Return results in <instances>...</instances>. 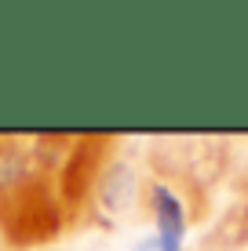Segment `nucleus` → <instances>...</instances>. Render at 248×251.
Returning a JSON list of instances; mask_svg holds the SVG:
<instances>
[{"label": "nucleus", "instance_id": "nucleus-1", "mask_svg": "<svg viewBox=\"0 0 248 251\" xmlns=\"http://www.w3.org/2000/svg\"><path fill=\"white\" fill-rule=\"evenodd\" d=\"M73 135H0V240L26 251L66 229L62 175Z\"/></svg>", "mask_w": 248, "mask_h": 251}, {"label": "nucleus", "instance_id": "nucleus-2", "mask_svg": "<svg viewBox=\"0 0 248 251\" xmlns=\"http://www.w3.org/2000/svg\"><path fill=\"white\" fill-rule=\"evenodd\" d=\"M117 146V142H113ZM110 146L106 160L99 164L95 171V182H91V197H88V215H95L99 222H117L121 215H128L135 204H142V178L139 168L128 153L113 150Z\"/></svg>", "mask_w": 248, "mask_h": 251}, {"label": "nucleus", "instance_id": "nucleus-3", "mask_svg": "<svg viewBox=\"0 0 248 251\" xmlns=\"http://www.w3.org/2000/svg\"><path fill=\"white\" fill-rule=\"evenodd\" d=\"M142 211L150 219V233H157L168 248L175 251H186V237H190V226H193V204L183 189H175L172 182L165 178H146L142 186Z\"/></svg>", "mask_w": 248, "mask_h": 251}, {"label": "nucleus", "instance_id": "nucleus-4", "mask_svg": "<svg viewBox=\"0 0 248 251\" xmlns=\"http://www.w3.org/2000/svg\"><path fill=\"white\" fill-rule=\"evenodd\" d=\"M204 244L219 248V251H237V248H248V186H245V197L237 207H230V215H223V226L212 233Z\"/></svg>", "mask_w": 248, "mask_h": 251}, {"label": "nucleus", "instance_id": "nucleus-5", "mask_svg": "<svg viewBox=\"0 0 248 251\" xmlns=\"http://www.w3.org/2000/svg\"><path fill=\"white\" fill-rule=\"evenodd\" d=\"M128 251H175V248H168L165 240L157 237V233H142V237L135 240V244L128 248Z\"/></svg>", "mask_w": 248, "mask_h": 251}, {"label": "nucleus", "instance_id": "nucleus-6", "mask_svg": "<svg viewBox=\"0 0 248 251\" xmlns=\"http://www.w3.org/2000/svg\"><path fill=\"white\" fill-rule=\"evenodd\" d=\"M197 251H219V248H212V244H201V248H197Z\"/></svg>", "mask_w": 248, "mask_h": 251}]
</instances>
